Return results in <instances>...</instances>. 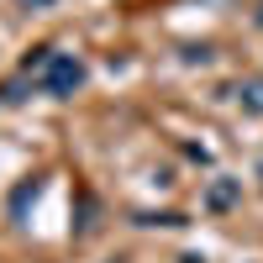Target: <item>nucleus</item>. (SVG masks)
I'll return each instance as SVG.
<instances>
[{
	"label": "nucleus",
	"mask_w": 263,
	"mask_h": 263,
	"mask_svg": "<svg viewBox=\"0 0 263 263\" xmlns=\"http://www.w3.org/2000/svg\"><path fill=\"white\" fill-rule=\"evenodd\" d=\"M74 84H79V63L48 58V90H74Z\"/></svg>",
	"instance_id": "nucleus-1"
},
{
	"label": "nucleus",
	"mask_w": 263,
	"mask_h": 263,
	"mask_svg": "<svg viewBox=\"0 0 263 263\" xmlns=\"http://www.w3.org/2000/svg\"><path fill=\"white\" fill-rule=\"evenodd\" d=\"M232 195H237L232 184H216V190H211V205H232Z\"/></svg>",
	"instance_id": "nucleus-2"
},
{
	"label": "nucleus",
	"mask_w": 263,
	"mask_h": 263,
	"mask_svg": "<svg viewBox=\"0 0 263 263\" xmlns=\"http://www.w3.org/2000/svg\"><path fill=\"white\" fill-rule=\"evenodd\" d=\"M248 105H253V111H263V84H248Z\"/></svg>",
	"instance_id": "nucleus-3"
}]
</instances>
